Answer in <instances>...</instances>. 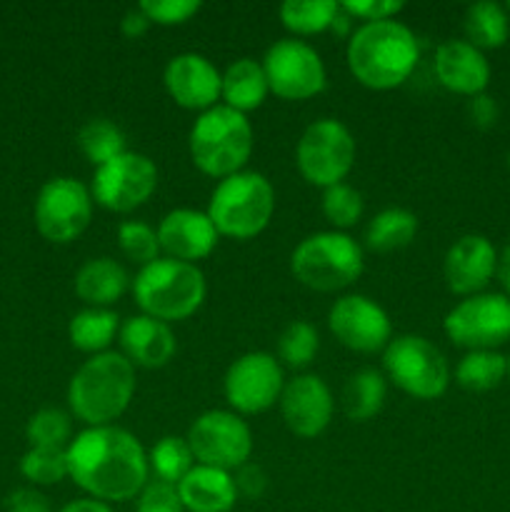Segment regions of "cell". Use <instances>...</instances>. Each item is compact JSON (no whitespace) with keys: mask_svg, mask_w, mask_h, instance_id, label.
Masks as SVG:
<instances>
[{"mask_svg":"<svg viewBox=\"0 0 510 512\" xmlns=\"http://www.w3.org/2000/svg\"><path fill=\"white\" fill-rule=\"evenodd\" d=\"M135 395V365L123 353L105 350L85 360L68 385V405L90 428L110 425Z\"/></svg>","mask_w":510,"mask_h":512,"instance_id":"cell-3","label":"cell"},{"mask_svg":"<svg viewBox=\"0 0 510 512\" xmlns=\"http://www.w3.org/2000/svg\"><path fill=\"white\" fill-rule=\"evenodd\" d=\"M20 473L33 485H55L68 478V448H30L20 460Z\"/></svg>","mask_w":510,"mask_h":512,"instance_id":"cell-34","label":"cell"},{"mask_svg":"<svg viewBox=\"0 0 510 512\" xmlns=\"http://www.w3.org/2000/svg\"><path fill=\"white\" fill-rule=\"evenodd\" d=\"M468 115L478 128H493L495 120H498V103H495L490 95L480 93L475 98H470L468 103Z\"/></svg>","mask_w":510,"mask_h":512,"instance_id":"cell-44","label":"cell"},{"mask_svg":"<svg viewBox=\"0 0 510 512\" xmlns=\"http://www.w3.org/2000/svg\"><path fill=\"white\" fill-rule=\"evenodd\" d=\"M323 215L335 228H350L363 215V195L350 185L340 183L323 190Z\"/></svg>","mask_w":510,"mask_h":512,"instance_id":"cell-38","label":"cell"},{"mask_svg":"<svg viewBox=\"0 0 510 512\" xmlns=\"http://www.w3.org/2000/svg\"><path fill=\"white\" fill-rule=\"evenodd\" d=\"M383 368L403 393L435 400L448 390L450 365L423 335H398L383 350Z\"/></svg>","mask_w":510,"mask_h":512,"instance_id":"cell-8","label":"cell"},{"mask_svg":"<svg viewBox=\"0 0 510 512\" xmlns=\"http://www.w3.org/2000/svg\"><path fill=\"white\" fill-rule=\"evenodd\" d=\"M175 488L183 508L190 512H230L238 503L233 475L210 465H195Z\"/></svg>","mask_w":510,"mask_h":512,"instance_id":"cell-23","label":"cell"},{"mask_svg":"<svg viewBox=\"0 0 510 512\" xmlns=\"http://www.w3.org/2000/svg\"><path fill=\"white\" fill-rule=\"evenodd\" d=\"M120 348L138 368H163L173 360L178 343L168 323L150 315H133L120 325Z\"/></svg>","mask_w":510,"mask_h":512,"instance_id":"cell-22","label":"cell"},{"mask_svg":"<svg viewBox=\"0 0 510 512\" xmlns=\"http://www.w3.org/2000/svg\"><path fill=\"white\" fill-rule=\"evenodd\" d=\"M445 335L468 350H495L510 340V298L478 293L460 300L443 320Z\"/></svg>","mask_w":510,"mask_h":512,"instance_id":"cell-12","label":"cell"},{"mask_svg":"<svg viewBox=\"0 0 510 512\" xmlns=\"http://www.w3.org/2000/svg\"><path fill=\"white\" fill-rule=\"evenodd\" d=\"M318 330L305 320H293L285 325V330L278 338V355L288 368H305L318 353Z\"/></svg>","mask_w":510,"mask_h":512,"instance_id":"cell-35","label":"cell"},{"mask_svg":"<svg viewBox=\"0 0 510 512\" xmlns=\"http://www.w3.org/2000/svg\"><path fill=\"white\" fill-rule=\"evenodd\" d=\"M148 455L133 433L88 428L68 443V478L100 503H125L148 485Z\"/></svg>","mask_w":510,"mask_h":512,"instance_id":"cell-1","label":"cell"},{"mask_svg":"<svg viewBox=\"0 0 510 512\" xmlns=\"http://www.w3.org/2000/svg\"><path fill=\"white\" fill-rule=\"evenodd\" d=\"M158 188V168L143 153L125 150L118 158L98 165L90 183V195L98 205L113 213H130L140 208Z\"/></svg>","mask_w":510,"mask_h":512,"instance_id":"cell-11","label":"cell"},{"mask_svg":"<svg viewBox=\"0 0 510 512\" xmlns=\"http://www.w3.org/2000/svg\"><path fill=\"white\" fill-rule=\"evenodd\" d=\"M468 43L478 50H493L505 45L510 35L508 10L493 0H480V3L468 5L463 18Z\"/></svg>","mask_w":510,"mask_h":512,"instance_id":"cell-27","label":"cell"},{"mask_svg":"<svg viewBox=\"0 0 510 512\" xmlns=\"http://www.w3.org/2000/svg\"><path fill=\"white\" fill-rule=\"evenodd\" d=\"M295 163L310 185H340L355 165V138L340 120L320 118L303 130L295 148Z\"/></svg>","mask_w":510,"mask_h":512,"instance_id":"cell-9","label":"cell"},{"mask_svg":"<svg viewBox=\"0 0 510 512\" xmlns=\"http://www.w3.org/2000/svg\"><path fill=\"white\" fill-rule=\"evenodd\" d=\"M130 278L113 258H93L80 265L75 275V295L90 308H108L128 290Z\"/></svg>","mask_w":510,"mask_h":512,"instance_id":"cell-24","label":"cell"},{"mask_svg":"<svg viewBox=\"0 0 510 512\" xmlns=\"http://www.w3.org/2000/svg\"><path fill=\"white\" fill-rule=\"evenodd\" d=\"M235 490H238V498L243 495V498H260V495L265 493V488H268V475H265V470L260 468V465H240L238 470H235Z\"/></svg>","mask_w":510,"mask_h":512,"instance_id":"cell-42","label":"cell"},{"mask_svg":"<svg viewBox=\"0 0 510 512\" xmlns=\"http://www.w3.org/2000/svg\"><path fill=\"white\" fill-rule=\"evenodd\" d=\"M70 433H73L70 415L58 408L38 410L25 428L30 448H68Z\"/></svg>","mask_w":510,"mask_h":512,"instance_id":"cell-36","label":"cell"},{"mask_svg":"<svg viewBox=\"0 0 510 512\" xmlns=\"http://www.w3.org/2000/svg\"><path fill=\"white\" fill-rule=\"evenodd\" d=\"M118 313L110 308H85L70 318L68 335L73 348L83 350V353H105L110 343H113L115 333H120Z\"/></svg>","mask_w":510,"mask_h":512,"instance_id":"cell-28","label":"cell"},{"mask_svg":"<svg viewBox=\"0 0 510 512\" xmlns=\"http://www.w3.org/2000/svg\"><path fill=\"white\" fill-rule=\"evenodd\" d=\"M500 285L505 288V298H510V243L500 250L498 255V268H495Z\"/></svg>","mask_w":510,"mask_h":512,"instance_id":"cell-47","label":"cell"},{"mask_svg":"<svg viewBox=\"0 0 510 512\" xmlns=\"http://www.w3.org/2000/svg\"><path fill=\"white\" fill-rule=\"evenodd\" d=\"M330 333L355 353H378L393 340L388 313L365 295H345L335 300L328 315Z\"/></svg>","mask_w":510,"mask_h":512,"instance_id":"cell-16","label":"cell"},{"mask_svg":"<svg viewBox=\"0 0 510 512\" xmlns=\"http://www.w3.org/2000/svg\"><path fill=\"white\" fill-rule=\"evenodd\" d=\"M145 18L158 25H180L200 10L198 0H143L138 3Z\"/></svg>","mask_w":510,"mask_h":512,"instance_id":"cell-39","label":"cell"},{"mask_svg":"<svg viewBox=\"0 0 510 512\" xmlns=\"http://www.w3.org/2000/svg\"><path fill=\"white\" fill-rule=\"evenodd\" d=\"M58 512H113V508H110L108 503H100V500L83 498V500H73V503H68Z\"/></svg>","mask_w":510,"mask_h":512,"instance_id":"cell-46","label":"cell"},{"mask_svg":"<svg viewBox=\"0 0 510 512\" xmlns=\"http://www.w3.org/2000/svg\"><path fill=\"white\" fill-rule=\"evenodd\" d=\"M498 253L485 235H463L445 253V283L455 295H478L493 280Z\"/></svg>","mask_w":510,"mask_h":512,"instance_id":"cell-19","label":"cell"},{"mask_svg":"<svg viewBox=\"0 0 510 512\" xmlns=\"http://www.w3.org/2000/svg\"><path fill=\"white\" fill-rule=\"evenodd\" d=\"M93 218V195L80 180L53 178L35 200V228L50 243H70Z\"/></svg>","mask_w":510,"mask_h":512,"instance_id":"cell-14","label":"cell"},{"mask_svg":"<svg viewBox=\"0 0 510 512\" xmlns=\"http://www.w3.org/2000/svg\"><path fill=\"white\" fill-rule=\"evenodd\" d=\"M218 230L210 223L208 213H200L193 208H175L160 220L158 240L160 250L173 260L193 263L203 260L213 253L218 245Z\"/></svg>","mask_w":510,"mask_h":512,"instance_id":"cell-20","label":"cell"},{"mask_svg":"<svg viewBox=\"0 0 510 512\" xmlns=\"http://www.w3.org/2000/svg\"><path fill=\"white\" fill-rule=\"evenodd\" d=\"M340 8L350 15V18L365 20V23H378V20H390L403 10V3L398 0H345Z\"/></svg>","mask_w":510,"mask_h":512,"instance_id":"cell-41","label":"cell"},{"mask_svg":"<svg viewBox=\"0 0 510 512\" xmlns=\"http://www.w3.org/2000/svg\"><path fill=\"white\" fill-rule=\"evenodd\" d=\"M265 78L270 93L283 100H308L323 93L325 65L318 50L295 38L278 40L265 50L263 58Z\"/></svg>","mask_w":510,"mask_h":512,"instance_id":"cell-13","label":"cell"},{"mask_svg":"<svg viewBox=\"0 0 510 512\" xmlns=\"http://www.w3.org/2000/svg\"><path fill=\"white\" fill-rule=\"evenodd\" d=\"M268 93V78H265L263 63H258V60L240 58L225 68L220 98L225 100L228 108L245 115L248 110L260 108Z\"/></svg>","mask_w":510,"mask_h":512,"instance_id":"cell-25","label":"cell"},{"mask_svg":"<svg viewBox=\"0 0 510 512\" xmlns=\"http://www.w3.org/2000/svg\"><path fill=\"white\" fill-rule=\"evenodd\" d=\"M188 445L198 465L220 470H238L253 453V435L248 423L230 410H208L188 430Z\"/></svg>","mask_w":510,"mask_h":512,"instance_id":"cell-10","label":"cell"},{"mask_svg":"<svg viewBox=\"0 0 510 512\" xmlns=\"http://www.w3.org/2000/svg\"><path fill=\"white\" fill-rule=\"evenodd\" d=\"M163 83L170 98L188 110H210L218 105L223 73L200 53H180L168 60Z\"/></svg>","mask_w":510,"mask_h":512,"instance_id":"cell-17","label":"cell"},{"mask_svg":"<svg viewBox=\"0 0 510 512\" xmlns=\"http://www.w3.org/2000/svg\"><path fill=\"white\" fill-rule=\"evenodd\" d=\"M508 8H510V3H508V5H505V10H508Z\"/></svg>","mask_w":510,"mask_h":512,"instance_id":"cell-49","label":"cell"},{"mask_svg":"<svg viewBox=\"0 0 510 512\" xmlns=\"http://www.w3.org/2000/svg\"><path fill=\"white\" fill-rule=\"evenodd\" d=\"M508 378H510V358H508Z\"/></svg>","mask_w":510,"mask_h":512,"instance_id":"cell-48","label":"cell"},{"mask_svg":"<svg viewBox=\"0 0 510 512\" xmlns=\"http://www.w3.org/2000/svg\"><path fill=\"white\" fill-rule=\"evenodd\" d=\"M285 425L298 438H318L333 418V395L318 375H298L280 395Z\"/></svg>","mask_w":510,"mask_h":512,"instance_id":"cell-18","label":"cell"},{"mask_svg":"<svg viewBox=\"0 0 510 512\" xmlns=\"http://www.w3.org/2000/svg\"><path fill=\"white\" fill-rule=\"evenodd\" d=\"M418 218L405 208H385L365 228V245L375 253H390L413 243Z\"/></svg>","mask_w":510,"mask_h":512,"instance_id":"cell-29","label":"cell"},{"mask_svg":"<svg viewBox=\"0 0 510 512\" xmlns=\"http://www.w3.org/2000/svg\"><path fill=\"white\" fill-rule=\"evenodd\" d=\"M118 245L125 258L143 265V268L160 258L158 230H153L143 220H125V223H120Z\"/></svg>","mask_w":510,"mask_h":512,"instance_id":"cell-37","label":"cell"},{"mask_svg":"<svg viewBox=\"0 0 510 512\" xmlns=\"http://www.w3.org/2000/svg\"><path fill=\"white\" fill-rule=\"evenodd\" d=\"M433 70L443 88L470 98L485 93L490 83V63L485 60L483 50L470 45L468 40L440 43L435 50Z\"/></svg>","mask_w":510,"mask_h":512,"instance_id":"cell-21","label":"cell"},{"mask_svg":"<svg viewBox=\"0 0 510 512\" xmlns=\"http://www.w3.org/2000/svg\"><path fill=\"white\" fill-rule=\"evenodd\" d=\"M148 465L153 468L155 478L160 483L178 485L190 470L195 468L193 450H190L188 440L175 438V435H165L153 445L148 455Z\"/></svg>","mask_w":510,"mask_h":512,"instance_id":"cell-33","label":"cell"},{"mask_svg":"<svg viewBox=\"0 0 510 512\" xmlns=\"http://www.w3.org/2000/svg\"><path fill=\"white\" fill-rule=\"evenodd\" d=\"M190 158L195 168L210 178H230L240 173L253 153V125L238 110L228 105L200 113L190 128Z\"/></svg>","mask_w":510,"mask_h":512,"instance_id":"cell-4","label":"cell"},{"mask_svg":"<svg viewBox=\"0 0 510 512\" xmlns=\"http://www.w3.org/2000/svg\"><path fill=\"white\" fill-rule=\"evenodd\" d=\"M205 213L218 235L250 240L268 228L275 213V190L263 173L240 170L215 185Z\"/></svg>","mask_w":510,"mask_h":512,"instance_id":"cell-6","label":"cell"},{"mask_svg":"<svg viewBox=\"0 0 510 512\" xmlns=\"http://www.w3.org/2000/svg\"><path fill=\"white\" fill-rule=\"evenodd\" d=\"M290 270L295 280L318 293H335L363 273V248L350 235L338 230L313 233L298 243L290 255Z\"/></svg>","mask_w":510,"mask_h":512,"instance_id":"cell-7","label":"cell"},{"mask_svg":"<svg viewBox=\"0 0 510 512\" xmlns=\"http://www.w3.org/2000/svg\"><path fill=\"white\" fill-rule=\"evenodd\" d=\"M508 375V358L498 350H470L455 368V380L470 393H488Z\"/></svg>","mask_w":510,"mask_h":512,"instance_id":"cell-30","label":"cell"},{"mask_svg":"<svg viewBox=\"0 0 510 512\" xmlns=\"http://www.w3.org/2000/svg\"><path fill=\"white\" fill-rule=\"evenodd\" d=\"M150 28V20L145 18L143 10L135 5V8H130L128 13L123 15V20H120V30H123L125 38H140V35H145V30Z\"/></svg>","mask_w":510,"mask_h":512,"instance_id":"cell-45","label":"cell"},{"mask_svg":"<svg viewBox=\"0 0 510 512\" xmlns=\"http://www.w3.org/2000/svg\"><path fill=\"white\" fill-rule=\"evenodd\" d=\"M183 503L175 485L153 480L138 495V512H183Z\"/></svg>","mask_w":510,"mask_h":512,"instance_id":"cell-40","label":"cell"},{"mask_svg":"<svg viewBox=\"0 0 510 512\" xmlns=\"http://www.w3.org/2000/svg\"><path fill=\"white\" fill-rule=\"evenodd\" d=\"M205 275L198 265L158 258L135 275L133 295L143 315L163 323L185 320L203 305Z\"/></svg>","mask_w":510,"mask_h":512,"instance_id":"cell-5","label":"cell"},{"mask_svg":"<svg viewBox=\"0 0 510 512\" xmlns=\"http://www.w3.org/2000/svg\"><path fill=\"white\" fill-rule=\"evenodd\" d=\"M418 60V38L408 25L393 18L363 23L348 40V68L365 88H398L410 78Z\"/></svg>","mask_w":510,"mask_h":512,"instance_id":"cell-2","label":"cell"},{"mask_svg":"<svg viewBox=\"0 0 510 512\" xmlns=\"http://www.w3.org/2000/svg\"><path fill=\"white\" fill-rule=\"evenodd\" d=\"M340 13L335 0H288L280 5V20L295 35H315L333 28Z\"/></svg>","mask_w":510,"mask_h":512,"instance_id":"cell-31","label":"cell"},{"mask_svg":"<svg viewBox=\"0 0 510 512\" xmlns=\"http://www.w3.org/2000/svg\"><path fill=\"white\" fill-rule=\"evenodd\" d=\"M78 145L85 158L98 168L125 153V133L108 118H93L78 130Z\"/></svg>","mask_w":510,"mask_h":512,"instance_id":"cell-32","label":"cell"},{"mask_svg":"<svg viewBox=\"0 0 510 512\" xmlns=\"http://www.w3.org/2000/svg\"><path fill=\"white\" fill-rule=\"evenodd\" d=\"M283 368L270 353H245L228 368L223 380L225 400L238 415H258L273 408L283 395Z\"/></svg>","mask_w":510,"mask_h":512,"instance_id":"cell-15","label":"cell"},{"mask_svg":"<svg viewBox=\"0 0 510 512\" xmlns=\"http://www.w3.org/2000/svg\"><path fill=\"white\" fill-rule=\"evenodd\" d=\"M385 378L373 368L355 370L343 385V410L350 420L355 423H365V420L375 418L383 410L385 403Z\"/></svg>","mask_w":510,"mask_h":512,"instance_id":"cell-26","label":"cell"},{"mask_svg":"<svg viewBox=\"0 0 510 512\" xmlns=\"http://www.w3.org/2000/svg\"><path fill=\"white\" fill-rule=\"evenodd\" d=\"M5 512H53L48 498L33 488L13 490L5 500Z\"/></svg>","mask_w":510,"mask_h":512,"instance_id":"cell-43","label":"cell"}]
</instances>
